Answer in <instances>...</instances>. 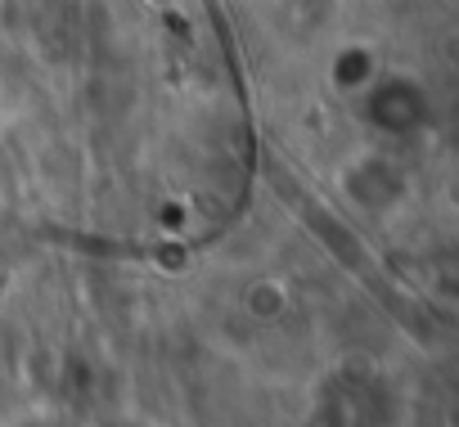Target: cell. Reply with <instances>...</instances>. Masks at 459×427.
<instances>
[]
</instances>
